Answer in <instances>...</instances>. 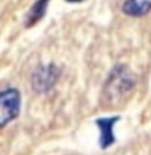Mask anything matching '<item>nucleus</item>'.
<instances>
[{
  "label": "nucleus",
  "mask_w": 151,
  "mask_h": 155,
  "mask_svg": "<svg viewBox=\"0 0 151 155\" xmlns=\"http://www.w3.org/2000/svg\"><path fill=\"white\" fill-rule=\"evenodd\" d=\"M132 86H133V80L131 78L130 72L124 67H117L112 72L103 93H105L109 102H117L125 94L130 93Z\"/></svg>",
  "instance_id": "nucleus-1"
},
{
  "label": "nucleus",
  "mask_w": 151,
  "mask_h": 155,
  "mask_svg": "<svg viewBox=\"0 0 151 155\" xmlns=\"http://www.w3.org/2000/svg\"><path fill=\"white\" fill-rule=\"evenodd\" d=\"M21 112V94L16 88H5L0 93V128L18 117Z\"/></svg>",
  "instance_id": "nucleus-2"
},
{
  "label": "nucleus",
  "mask_w": 151,
  "mask_h": 155,
  "mask_svg": "<svg viewBox=\"0 0 151 155\" xmlns=\"http://www.w3.org/2000/svg\"><path fill=\"white\" fill-rule=\"evenodd\" d=\"M59 70L53 64L42 65L35 70L33 75V86L37 91H48L53 87L59 78Z\"/></svg>",
  "instance_id": "nucleus-3"
},
{
  "label": "nucleus",
  "mask_w": 151,
  "mask_h": 155,
  "mask_svg": "<svg viewBox=\"0 0 151 155\" xmlns=\"http://www.w3.org/2000/svg\"><path fill=\"white\" fill-rule=\"evenodd\" d=\"M119 120L117 117H109V118H100L97 121L98 128L101 129V147L106 148L114 142V135H113V127L114 123Z\"/></svg>",
  "instance_id": "nucleus-4"
},
{
  "label": "nucleus",
  "mask_w": 151,
  "mask_h": 155,
  "mask_svg": "<svg viewBox=\"0 0 151 155\" xmlns=\"http://www.w3.org/2000/svg\"><path fill=\"white\" fill-rule=\"evenodd\" d=\"M123 11L130 16H143L151 11V0H124Z\"/></svg>",
  "instance_id": "nucleus-5"
},
{
  "label": "nucleus",
  "mask_w": 151,
  "mask_h": 155,
  "mask_svg": "<svg viewBox=\"0 0 151 155\" xmlns=\"http://www.w3.org/2000/svg\"><path fill=\"white\" fill-rule=\"evenodd\" d=\"M48 3H49V0H37V2L33 4V7L30 8L29 14H27V18H26L27 27L34 26L35 23H38V22L44 18V15H45V12H46Z\"/></svg>",
  "instance_id": "nucleus-6"
},
{
  "label": "nucleus",
  "mask_w": 151,
  "mask_h": 155,
  "mask_svg": "<svg viewBox=\"0 0 151 155\" xmlns=\"http://www.w3.org/2000/svg\"><path fill=\"white\" fill-rule=\"evenodd\" d=\"M67 2H70V3H79V2H82V0H67Z\"/></svg>",
  "instance_id": "nucleus-7"
}]
</instances>
